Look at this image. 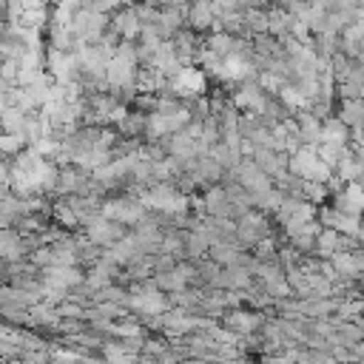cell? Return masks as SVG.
Returning <instances> with one entry per match:
<instances>
[{"label":"cell","mask_w":364,"mask_h":364,"mask_svg":"<svg viewBox=\"0 0 364 364\" xmlns=\"http://www.w3.org/2000/svg\"><path fill=\"white\" fill-rule=\"evenodd\" d=\"M273 233H276L273 216H267V213L259 210V208H250V210H245L242 216H236V242H239L245 250H250L259 239L273 236Z\"/></svg>","instance_id":"obj_1"},{"label":"cell","mask_w":364,"mask_h":364,"mask_svg":"<svg viewBox=\"0 0 364 364\" xmlns=\"http://www.w3.org/2000/svg\"><path fill=\"white\" fill-rule=\"evenodd\" d=\"M105 26H108V14H100L91 9L74 6V11L68 14V28L77 34L80 43H100Z\"/></svg>","instance_id":"obj_2"},{"label":"cell","mask_w":364,"mask_h":364,"mask_svg":"<svg viewBox=\"0 0 364 364\" xmlns=\"http://www.w3.org/2000/svg\"><path fill=\"white\" fill-rule=\"evenodd\" d=\"M264 318H267L264 310H256V307H247V304H236V307L222 310L219 324L228 327L236 336H247V333H256L264 324Z\"/></svg>","instance_id":"obj_3"},{"label":"cell","mask_w":364,"mask_h":364,"mask_svg":"<svg viewBox=\"0 0 364 364\" xmlns=\"http://www.w3.org/2000/svg\"><path fill=\"white\" fill-rule=\"evenodd\" d=\"M80 230H82V236H85L88 242H94V245H100V247H108L111 242H117L119 236L128 233V225L114 222V219H108V216L100 213V216H94L88 225H82Z\"/></svg>","instance_id":"obj_4"},{"label":"cell","mask_w":364,"mask_h":364,"mask_svg":"<svg viewBox=\"0 0 364 364\" xmlns=\"http://www.w3.org/2000/svg\"><path fill=\"white\" fill-rule=\"evenodd\" d=\"M316 219L324 228H333L338 233H347V236H358L361 239V225H358V216H353V213H344V210L327 205V208H316Z\"/></svg>","instance_id":"obj_5"},{"label":"cell","mask_w":364,"mask_h":364,"mask_svg":"<svg viewBox=\"0 0 364 364\" xmlns=\"http://www.w3.org/2000/svg\"><path fill=\"white\" fill-rule=\"evenodd\" d=\"M185 26L193 28L196 34H208L216 26V11L210 0H191L185 6Z\"/></svg>","instance_id":"obj_6"},{"label":"cell","mask_w":364,"mask_h":364,"mask_svg":"<svg viewBox=\"0 0 364 364\" xmlns=\"http://www.w3.org/2000/svg\"><path fill=\"white\" fill-rule=\"evenodd\" d=\"M287 156H290V154L273 151V148H264V145H253V151H250V159H253L270 179L287 171Z\"/></svg>","instance_id":"obj_7"},{"label":"cell","mask_w":364,"mask_h":364,"mask_svg":"<svg viewBox=\"0 0 364 364\" xmlns=\"http://www.w3.org/2000/svg\"><path fill=\"white\" fill-rule=\"evenodd\" d=\"M293 119H296V131H299L301 145H318L321 142V117H316L310 108H296Z\"/></svg>","instance_id":"obj_8"},{"label":"cell","mask_w":364,"mask_h":364,"mask_svg":"<svg viewBox=\"0 0 364 364\" xmlns=\"http://www.w3.org/2000/svg\"><path fill=\"white\" fill-rule=\"evenodd\" d=\"M179 28H185V6H159L156 31L162 40H171Z\"/></svg>","instance_id":"obj_9"},{"label":"cell","mask_w":364,"mask_h":364,"mask_svg":"<svg viewBox=\"0 0 364 364\" xmlns=\"http://www.w3.org/2000/svg\"><path fill=\"white\" fill-rule=\"evenodd\" d=\"M333 114H336L347 128H361V117H364L361 97H336Z\"/></svg>","instance_id":"obj_10"}]
</instances>
